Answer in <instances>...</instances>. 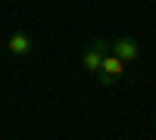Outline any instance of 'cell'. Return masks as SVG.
Here are the masks:
<instances>
[{
    "label": "cell",
    "mask_w": 156,
    "mask_h": 140,
    "mask_svg": "<svg viewBox=\"0 0 156 140\" xmlns=\"http://www.w3.org/2000/svg\"><path fill=\"white\" fill-rule=\"evenodd\" d=\"M31 34H25V31H16V34H9V41H6V50H9V56H28L31 53Z\"/></svg>",
    "instance_id": "277c9868"
},
{
    "label": "cell",
    "mask_w": 156,
    "mask_h": 140,
    "mask_svg": "<svg viewBox=\"0 0 156 140\" xmlns=\"http://www.w3.org/2000/svg\"><path fill=\"white\" fill-rule=\"evenodd\" d=\"M109 53V41H103V37H97V41H90V47H84V53H81V66L84 72L90 75H97L100 66H103V56Z\"/></svg>",
    "instance_id": "7a4b0ae2"
},
{
    "label": "cell",
    "mask_w": 156,
    "mask_h": 140,
    "mask_svg": "<svg viewBox=\"0 0 156 140\" xmlns=\"http://www.w3.org/2000/svg\"><path fill=\"white\" fill-rule=\"evenodd\" d=\"M109 53L119 56L125 66H128V62H134V59L140 56V44H137V37H119V41L109 44Z\"/></svg>",
    "instance_id": "3957f363"
},
{
    "label": "cell",
    "mask_w": 156,
    "mask_h": 140,
    "mask_svg": "<svg viewBox=\"0 0 156 140\" xmlns=\"http://www.w3.org/2000/svg\"><path fill=\"white\" fill-rule=\"evenodd\" d=\"M94 78H97L103 87H112L115 81H122V78H125V62H122L119 56L106 53V56H103V66H100V72L94 75Z\"/></svg>",
    "instance_id": "6da1fadb"
}]
</instances>
